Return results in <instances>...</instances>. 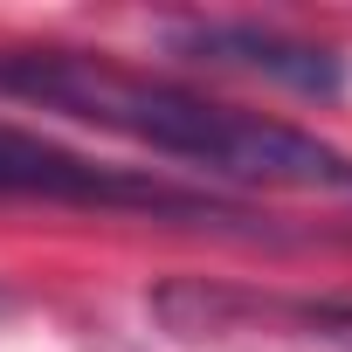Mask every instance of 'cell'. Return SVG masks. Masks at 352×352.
<instances>
[{"instance_id":"cell-1","label":"cell","mask_w":352,"mask_h":352,"mask_svg":"<svg viewBox=\"0 0 352 352\" xmlns=\"http://www.w3.org/2000/svg\"><path fill=\"white\" fill-rule=\"evenodd\" d=\"M0 97L69 111V118L104 124V131H118L131 145L187 159V166L214 173V180L352 194V152L324 145L318 131H297L283 118L194 97L180 83H159V76L124 69V63L90 56V49H0Z\"/></svg>"},{"instance_id":"cell-3","label":"cell","mask_w":352,"mask_h":352,"mask_svg":"<svg viewBox=\"0 0 352 352\" xmlns=\"http://www.w3.org/2000/svg\"><path fill=\"white\" fill-rule=\"evenodd\" d=\"M201 63H221V69H249V76H270V83H290L304 97H331L345 83V63L318 42H290V35H270V28H187L180 35Z\"/></svg>"},{"instance_id":"cell-4","label":"cell","mask_w":352,"mask_h":352,"mask_svg":"<svg viewBox=\"0 0 352 352\" xmlns=\"http://www.w3.org/2000/svg\"><path fill=\"white\" fill-rule=\"evenodd\" d=\"M304 324L324 338V345H338V352H352V297H331V304H311L304 311Z\"/></svg>"},{"instance_id":"cell-2","label":"cell","mask_w":352,"mask_h":352,"mask_svg":"<svg viewBox=\"0 0 352 352\" xmlns=\"http://www.w3.org/2000/svg\"><path fill=\"white\" fill-rule=\"evenodd\" d=\"M0 201H56V208H138V214H180V221H214V201L180 194L166 180L124 166H97L42 131L0 124Z\"/></svg>"}]
</instances>
